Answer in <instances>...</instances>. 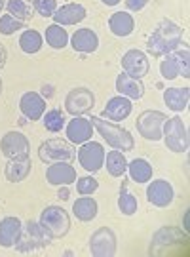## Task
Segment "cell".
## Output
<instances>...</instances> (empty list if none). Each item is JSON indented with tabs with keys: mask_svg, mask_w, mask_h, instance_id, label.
<instances>
[{
	"mask_svg": "<svg viewBox=\"0 0 190 257\" xmlns=\"http://www.w3.org/2000/svg\"><path fill=\"white\" fill-rule=\"evenodd\" d=\"M182 27H179L171 19H162L156 29L152 31V35L148 37L146 42V50L152 57H162V55L173 52L175 48L181 46L182 42Z\"/></svg>",
	"mask_w": 190,
	"mask_h": 257,
	"instance_id": "1",
	"label": "cell"
},
{
	"mask_svg": "<svg viewBox=\"0 0 190 257\" xmlns=\"http://www.w3.org/2000/svg\"><path fill=\"white\" fill-rule=\"evenodd\" d=\"M90 122L93 124V128L99 132L101 138L107 141V145H110L112 149L127 153L135 147V139L131 138V134L126 128L118 126L116 122H110L103 116H91Z\"/></svg>",
	"mask_w": 190,
	"mask_h": 257,
	"instance_id": "2",
	"label": "cell"
},
{
	"mask_svg": "<svg viewBox=\"0 0 190 257\" xmlns=\"http://www.w3.org/2000/svg\"><path fill=\"white\" fill-rule=\"evenodd\" d=\"M160 61V74L165 80H175V78H188L190 76V50L186 44H181L173 52L162 55Z\"/></svg>",
	"mask_w": 190,
	"mask_h": 257,
	"instance_id": "3",
	"label": "cell"
},
{
	"mask_svg": "<svg viewBox=\"0 0 190 257\" xmlns=\"http://www.w3.org/2000/svg\"><path fill=\"white\" fill-rule=\"evenodd\" d=\"M38 223L42 225V229L48 232V236L52 240L65 238L71 230V217L61 206H46L40 213Z\"/></svg>",
	"mask_w": 190,
	"mask_h": 257,
	"instance_id": "4",
	"label": "cell"
},
{
	"mask_svg": "<svg viewBox=\"0 0 190 257\" xmlns=\"http://www.w3.org/2000/svg\"><path fill=\"white\" fill-rule=\"evenodd\" d=\"M162 139L165 147L175 155H182L188 151V130H186V124L182 122L181 116H173V118H167L163 122Z\"/></svg>",
	"mask_w": 190,
	"mask_h": 257,
	"instance_id": "5",
	"label": "cell"
},
{
	"mask_svg": "<svg viewBox=\"0 0 190 257\" xmlns=\"http://www.w3.org/2000/svg\"><path fill=\"white\" fill-rule=\"evenodd\" d=\"M38 158L42 162H73L76 158V149L73 147L71 141H65V139H48L44 141L40 147H38Z\"/></svg>",
	"mask_w": 190,
	"mask_h": 257,
	"instance_id": "6",
	"label": "cell"
},
{
	"mask_svg": "<svg viewBox=\"0 0 190 257\" xmlns=\"http://www.w3.org/2000/svg\"><path fill=\"white\" fill-rule=\"evenodd\" d=\"M52 244V238L48 236V232L42 229V225L37 223V221H27L23 225V230L19 234V240L16 244V248L19 251H33V249H40V248H48Z\"/></svg>",
	"mask_w": 190,
	"mask_h": 257,
	"instance_id": "7",
	"label": "cell"
},
{
	"mask_svg": "<svg viewBox=\"0 0 190 257\" xmlns=\"http://www.w3.org/2000/svg\"><path fill=\"white\" fill-rule=\"evenodd\" d=\"M167 116L162 110H143L135 120L137 132L146 141H160L162 139V128Z\"/></svg>",
	"mask_w": 190,
	"mask_h": 257,
	"instance_id": "8",
	"label": "cell"
},
{
	"mask_svg": "<svg viewBox=\"0 0 190 257\" xmlns=\"http://www.w3.org/2000/svg\"><path fill=\"white\" fill-rule=\"evenodd\" d=\"M95 107V95L90 88H73L65 97V110L73 116H84Z\"/></svg>",
	"mask_w": 190,
	"mask_h": 257,
	"instance_id": "9",
	"label": "cell"
},
{
	"mask_svg": "<svg viewBox=\"0 0 190 257\" xmlns=\"http://www.w3.org/2000/svg\"><path fill=\"white\" fill-rule=\"evenodd\" d=\"M76 156H78V162H80L82 168L90 174H97L105 166V147L97 141L90 139V141L82 143Z\"/></svg>",
	"mask_w": 190,
	"mask_h": 257,
	"instance_id": "10",
	"label": "cell"
},
{
	"mask_svg": "<svg viewBox=\"0 0 190 257\" xmlns=\"http://www.w3.org/2000/svg\"><path fill=\"white\" fill-rule=\"evenodd\" d=\"M0 151L8 160L31 158V143L21 132H8L0 141Z\"/></svg>",
	"mask_w": 190,
	"mask_h": 257,
	"instance_id": "11",
	"label": "cell"
},
{
	"mask_svg": "<svg viewBox=\"0 0 190 257\" xmlns=\"http://www.w3.org/2000/svg\"><path fill=\"white\" fill-rule=\"evenodd\" d=\"M118 240L114 230L109 227H99L91 234L90 238V251L95 257H112L116 253Z\"/></svg>",
	"mask_w": 190,
	"mask_h": 257,
	"instance_id": "12",
	"label": "cell"
},
{
	"mask_svg": "<svg viewBox=\"0 0 190 257\" xmlns=\"http://www.w3.org/2000/svg\"><path fill=\"white\" fill-rule=\"evenodd\" d=\"M122 69L127 76H133L137 80H143V76L148 74L150 69V61H148V55L141 50H127L126 54L122 55Z\"/></svg>",
	"mask_w": 190,
	"mask_h": 257,
	"instance_id": "13",
	"label": "cell"
},
{
	"mask_svg": "<svg viewBox=\"0 0 190 257\" xmlns=\"http://www.w3.org/2000/svg\"><path fill=\"white\" fill-rule=\"evenodd\" d=\"M76 170L71 162H52L46 168V181L52 187H69L76 183Z\"/></svg>",
	"mask_w": 190,
	"mask_h": 257,
	"instance_id": "14",
	"label": "cell"
},
{
	"mask_svg": "<svg viewBox=\"0 0 190 257\" xmlns=\"http://www.w3.org/2000/svg\"><path fill=\"white\" fill-rule=\"evenodd\" d=\"M173 198H175V191L169 181L165 179H154L152 183L148 181V187H146V200L156 206V208H167L173 204Z\"/></svg>",
	"mask_w": 190,
	"mask_h": 257,
	"instance_id": "15",
	"label": "cell"
},
{
	"mask_svg": "<svg viewBox=\"0 0 190 257\" xmlns=\"http://www.w3.org/2000/svg\"><path fill=\"white\" fill-rule=\"evenodd\" d=\"M19 110L21 114L31 122H37L44 116L46 112V99L38 92H27L19 99Z\"/></svg>",
	"mask_w": 190,
	"mask_h": 257,
	"instance_id": "16",
	"label": "cell"
},
{
	"mask_svg": "<svg viewBox=\"0 0 190 257\" xmlns=\"http://www.w3.org/2000/svg\"><path fill=\"white\" fill-rule=\"evenodd\" d=\"M86 16H88V12H86V8L82 4H78V2H69V4H63L61 8L55 10V14L52 18H54V21L57 25L67 27V25H76V23L84 21Z\"/></svg>",
	"mask_w": 190,
	"mask_h": 257,
	"instance_id": "17",
	"label": "cell"
},
{
	"mask_svg": "<svg viewBox=\"0 0 190 257\" xmlns=\"http://www.w3.org/2000/svg\"><path fill=\"white\" fill-rule=\"evenodd\" d=\"M93 136V124L90 118L84 116H73V120H69L67 124V138L73 145H82L86 141H90Z\"/></svg>",
	"mask_w": 190,
	"mask_h": 257,
	"instance_id": "18",
	"label": "cell"
},
{
	"mask_svg": "<svg viewBox=\"0 0 190 257\" xmlns=\"http://www.w3.org/2000/svg\"><path fill=\"white\" fill-rule=\"evenodd\" d=\"M131 109H133L131 99H127L124 95H114L105 105L103 118L110 120V122H122V120H126L131 114Z\"/></svg>",
	"mask_w": 190,
	"mask_h": 257,
	"instance_id": "19",
	"label": "cell"
},
{
	"mask_svg": "<svg viewBox=\"0 0 190 257\" xmlns=\"http://www.w3.org/2000/svg\"><path fill=\"white\" fill-rule=\"evenodd\" d=\"M23 230V223L19 217L8 215L0 221V246L2 248H16L19 240V234Z\"/></svg>",
	"mask_w": 190,
	"mask_h": 257,
	"instance_id": "20",
	"label": "cell"
},
{
	"mask_svg": "<svg viewBox=\"0 0 190 257\" xmlns=\"http://www.w3.org/2000/svg\"><path fill=\"white\" fill-rule=\"evenodd\" d=\"M71 46L74 52H80V54H93L97 48H99V37L95 31L84 27L74 31V35L71 37Z\"/></svg>",
	"mask_w": 190,
	"mask_h": 257,
	"instance_id": "21",
	"label": "cell"
},
{
	"mask_svg": "<svg viewBox=\"0 0 190 257\" xmlns=\"http://www.w3.org/2000/svg\"><path fill=\"white\" fill-rule=\"evenodd\" d=\"M116 92L118 95H124L131 101H137L145 95V86L141 80H137L133 76H127L126 73H120L116 76Z\"/></svg>",
	"mask_w": 190,
	"mask_h": 257,
	"instance_id": "22",
	"label": "cell"
},
{
	"mask_svg": "<svg viewBox=\"0 0 190 257\" xmlns=\"http://www.w3.org/2000/svg\"><path fill=\"white\" fill-rule=\"evenodd\" d=\"M190 99V88H167L163 92V103L167 105V109L173 112H182L188 107Z\"/></svg>",
	"mask_w": 190,
	"mask_h": 257,
	"instance_id": "23",
	"label": "cell"
},
{
	"mask_svg": "<svg viewBox=\"0 0 190 257\" xmlns=\"http://www.w3.org/2000/svg\"><path fill=\"white\" fill-rule=\"evenodd\" d=\"M109 29L114 37H129L135 29V21L129 16V12H114L109 19Z\"/></svg>",
	"mask_w": 190,
	"mask_h": 257,
	"instance_id": "24",
	"label": "cell"
},
{
	"mask_svg": "<svg viewBox=\"0 0 190 257\" xmlns=\"http://www.w3.org/2000/svg\"><path fill=\"white\" fill-rule=\"evenodd\" d=\"M33 162L31 158H23V160H8V164L4 168V175L10 183H21L25 181L31 174Z\"/></svg>",
	"mask_w": 190,
	"mask_h": 257,
	"instance_id": "25",
	"label": "cell"
},
{
	"mask_svg": "<svg viewBox=\"0 0 190 257\" xmlns=\"http://www.w3.org/2000/svg\"><path fill=\"white\" fill-rule=\"evenodd\" d=\"M97 210H99V206L95 202V198H91V194L76 198V202L73 204V213L76 215V219L84 221V223L95 219L97 217Z\"/></svg>",
	"mask_w": 190,
	"mask_h": 257,
	"instance_id": "26",
	"label": "cell"
},
{
	"mask_svg": "<svg viewBox=\"0 0 190 257\" xmlns=\"http://www.w3.org/2000/svg\"><path fill=\"white\" fill-rule=\"evenodd\" d=\"M127 174L131 177V181L137 185H145L152 179V166L146 162L145 158H135L131 162H127Z\"/></svg>",
	"mask_w": 190,
	"mask_h": 257,
	"instance_id": "27",
	"label": "cell"
},
{
	"mask_svg": "<svg viewBox=\"0 0 190 257\" xmlns=\"http://www.w3.org/2000/svg\"><path fill=\"white\" fill-rule=\"evenodd\" d=\"M42 44H44V37L38 31H35V29L23 31L21 37H19V48L25 54H37V52H40Z\"/></svg>",
	"mask_w": 190,
	"mask_h": 257,
	"instance_id": "28",
	"label": "cell"
},
{
	"mask_svg": "<svg viewBox=\"0 0 190 257\" xmlns=\"http://www.w3.org/2000/svg\"><path fill=\"white\" fill-rule=\"evenodd\" d=\"M105 164H107V172L112 177H122L127 170V160L122 151H110L109 155H105Z\"/></svg>",
	"mask_w": 190,
	"mask_h": 257,
	"instance_id": "29",
	"label": "cell"
},
{
	"mask_svg": "<svg viewBox=\"0 0 190 257\" xmlns=\"http://www.w3.org/2000/svg\"><path fill=\"white\" fill-rule=\"evenodd\" d=\"M44 38H46V44L50 48H54V50H63L67 46V42H69L67 31L61 25H57V23H54V25H50V27L46 29Z\"/></svg>",
	"mask_w": 190,
	"mask_h": 257,
	"instance_id": "30",
	"label": "cell"
},
{
	"mask_svg": "<svg viewBox=\"0 0 190 257\" xmlns=\"http://www.w3.org/2000/svg\"><path fill=\"white\" fill-rule=\"evenodd\" d=\"M6 8H8L10 16H14L19 21H29V19L33 18V14H35V8H33L31 0H8Z\"/></svg>",
	"mask_w": 190,
	"mask_h": 257,
	"instance_id": "31",
	"label": "cell"
},
{
	"mask_svg": "<svg viewBox=\"0 0 190 257\" xmlns=\"http://www.w3.org/2000/svg\"><path fill=\"white\" fill-rule=\"evenodd\" d=\"M42 124H44V128L48 130V132L57 134V132H61V130L67 126V118H65V114L59 109H52L44 112Z\"/></svg>",
	"mask_w": 190,
	"mask_h": 257,
	"instance_id": "32",
	"label": "cell"
},
{
	"mask_svg": "<svg viewBox=\"0 0 190 257\" xmlns=\"http://www.w3.org/2000/svg\"><path fill=\"white\" fill-rule=\"evenodd\" d=\"M118 208H120V211H122L124 215H133V213H137L139 204H137L135 196L127 191V187H122V189H120V196H118Z\"/></svg>",
	"mask_w": 190,
	"mask_h": 257,
	"instance_id": "33",
	"label": "cell"
},
{
	"mask_svg": "<svg viewBox=\"0 0 190 257\" xmlns=\"http://www.w3.org/2000/svg\"><path fill=\"white\" fill-rule=\"evenodd\" d=\"M23 27H25V21H19V19H16L14 16H10V14L0 18V35L10 37L16 31H23Z\"/></svg>",
	"mask_w": 190,
	"mask_h": 257,
	"instance_id": "34",
	"label": "cell"
},
{
	"mask_svg": "<svg viewBox=\"0 0 190 257\" xmlns=\"http://www.w3.org/2000/svg\"><path fill=\"white\" fill-rule=\"evenodd\" d=\"M99 189V181L91 175H86V177H78L76 179V191L80 196H88V194H93Z\"/></svg>",
	"mask_w": 190,
	"mask_h": 257,
	"instance_id": "35",
	"label": "cell"
},
{
	"mask_svg": "<svg viewBox=\"0 0 190 257\" xmlns=\"http://www.w3.org/2000/svg\"><path fill=\"white\" fill-rule=\"evenodd\" d=\"M33 8L42 18H52L57 10V0H33Z\"/></svg>",
	"mask_w": 190,
	"mask_h": 257,
	"instance_id": "36",
	"label": "cell"
},
{
	"mask_svg": "<svg viewBox=\"0 0 190 257\" xmlns=\"http://www.w3.org/2000/svg\"><path fill=\"white\" fill-rule=\"evenodd\" d=\"M124 2H126V8L129 12H141L150 0H124Z\"/></svg>",
	"mask_w": 190,
	"mask_h": 257,
	"instance_id": "37",
	"label": "cell"
},
{
	"mask_svg": "<svg viewBox=\"0 0 190 257\" xmlns=\"http://www.w3.org/2000/svg\"><path fill=\"white\" fill-rule=\"evenodd\" d=\"M6 59H8V52H6V48H4V44L0 42V69L6 65Z\"/></svg>",
	"mask_w": 190,
	"mask_h": 257,
	"instance_id": "38",
	"label": "cell"
},
{
	"mask_svg": "<svg viewBox=\"0 0 190 257\" xmlns=\"http://www.w3.org/2000/svg\"><path fill=\"white\" fill-rule=\"evenodd\" d=\"M105 6H116V4H120L122 0H101Z\"/></svg>",
	"mask_w": 190,
	"mask_h": 257,
	"instance_id": "39",
	"label": "cell"
},
{
	"mask_svg": "<svg viewBox=\"0 0 190 257\" xmlns=\"http://www.w3.org/2000/svg\"><path fill=\"white\" fill-rule=\"evenodd\" d=\"M59 198H61V200H69V193H67V191H59Z\"/></svg>",
	"mask_w": 190,
	"mask_h": 257,
	"instance_id": "40",
	"label": "cell"
},
{
	"mask_svg": "<svg viewBox=\"0 0 190 257\" xmlns=\"http://www.w3.org/2000/svg\"><path fill=\"white\" fill-rule=\"evenodd\" d=\"M6 8V0H0V12Z\"/></svg>",
	"mask_w": 190,
	"mask_h": 257,
	"instance_id": "41",
	"label": "cell"
},
{
	"mask_svg": "<svg viewBox=\"0 0 190 257\" xmlns=\"http://www.w3.org/2000/svg\"><path fill=\"white\" fill-rule=\"evenodd\" d=\"M0 93H2V78H0Z\"/></svg>",
	"mask_w": 190,
	"mask_h": 257,
	"instance_id": "42",
	"label": "cell"
}]
</instances>
